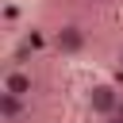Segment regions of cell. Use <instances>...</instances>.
Wrapping results in <instances>:
<instances>
[{
    "label": "cell",
    "instance_id": "2",
    "mask_svg": "<svg viewBox=\"0 0 123 123\" xmlns=\"http://www.w3.org/2000/svg\"><path fill=\"white\" fill-rule=\"evenodd\" d=\"M50 46H54L62 58H77V54H85L88 35H85L77 23H62V27H54V31H50Z\"/></svg>",
    "mask_w": 123,
    "mask_h": 123
},
{
    "label": "cell",
    "instance_id": "3",
    "mask_svg": "<svg viewBox=\"0 0 123 123\" xmlns=\"http://www.w3.org/2000/svg\"><path fill=\"white\" fill-rule=\"evenodd\" d=\"M0 92H8V96H19V100H31V92H35V73H31V69H23V65H12V69H4Z\"/></svg>",
    "mask_w": 123,
    "mask_h": 123
},
{
    "label": "cell",
    "instance_id": "5",
    "mask_svg": "<svg viewBox=\"0 0 123 123\" xmlns=\"http://www.w3.org/2000/svg\"><path fill=\"white\" fill-rule=\"evenodd\" d=\"M104 123H123V111H115L111 119H104Z\"/></svg>",
    "mask_w": 123,
    "mask_h": 123
},
{
    "label": "cell",
    "instance_id": "7",
    "mask_svg": "<svg viewBox=\"0 0 123 123\" xmlns=\"http://www.w3.org/2000/svg\"><path fill=\"white\" fill-rule=\"evenodd\" d=\"M77 4H96V0H77Z\"/></svg>",
    "mask_w": 123,
    "mask_h": 123
},
{
    "label": "cell",
    "instance_id": "1",
    "mask_svg": "<svg viewBox=\"0 0 123 123\" xmlns=\"http://www.w3.org/2000/svg\"><path fill=\"white\" fill-rule=\"evenodd\" d=\"M85 111L96 115V119H111L115 111H123V92H119V85H111V81H92V85L85 88Z\"/></svg>",
    "mask_w": 123,
    "mask_h": 123
},
{
    "label": "cell",
    "instance_id": "4",
    "mask_svg": "<svg viewBox=\"0 0 123 123\" xmlns=\"http://www.w3.org/2000/svg\"><path fill=\"white\" fill-rule=\"evenodd\" d=\"M27 115H31V100H19V96L0 92V123H23Z\"/></svg>",
    "mask_w": 123,
    "mask_h": 123
},
{
    "label": "cell",
    "instance_id": "6",
    "mask_svg": "<svg viewBox=\"0 0 123 123\" xmlns=\"http://www.w3.org/2000/svg\"><path fill=\"white\" fill-rule=\"evenodd\" d=\"M115 62H119V69H123V42H119V50H115Z\"/></svg>",
    "mask_w": 123,
    "mask_h": 123
}]
</instances>
